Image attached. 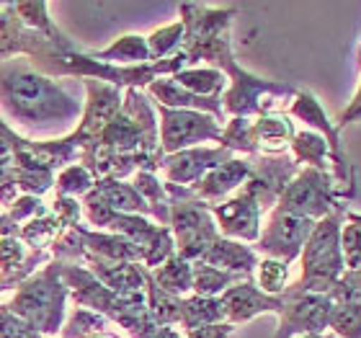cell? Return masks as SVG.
Instances as JSON below:
<instances>
[{
  "label": "cell",
  "instance_id": "1",
  "mask_svg": "<svg viewBox=\"0 0 361 338\" xmlns=\"http://www.w3.org/2000/svg\"><path fill=\"white\" fill-rule=\"evenodd\" d=\"M85 106L62 90L52 78L34 70L26 57L0 62V119L18 135L70 124L75 129Z\"/></svg>",
  "mask_w": 361,
  "mask_h": 338
},
{
  "label": "cell",
  "instance_id": "2",
  "mask_svg": "<svg viewBox=\"0 0 361 338\" xmlns=\"http://www.w3.org/2000/svg\"><path fill=\"white\" fill-rule=\"evenodd\" d=\"M343 219H346V210H338L317 222L310 241L302 248V277L289 289L331 294L338 286L341 277L346 274L343 246H341Z\"/></svg>",
  "mask_w": 361,
  "mask_h": 338
},
{
  "label": "cell",
  "instance_id": "3",
  "mask_svg": "<svg viewBox=\"0 0 361 338\" xmlns=\"http://www.w3.org/2000/svg\"><path fill=\"white\" fill-rule=\"evenodd\" d=\"M68 297L70 289L60 277V263L52 258L44 269H39L21 286H16V292L11 294L6 305L29 328H34L42 336H54L62 331Z\"/></svg>",
  "mask_w": 361,
  "mask_h": 338
},
{
  "label": "cell",
  "instance_id": "4",
  "mask_svg": "<svg viewBox=\"0 0 361 338\" xmlns=\"http://www.w3.org/2000/svg\"><path fill=\"white\" fill-rule=\"evenodd\" d=\"M171 233L176 253L186 261H202L204 253L219 241V230L212 215V207L196 199L194 194L171 199Z\"/></svg>",
  "mask_w": 361,
  "mask_h": 338
},
{
  "label": "cell",
  "instance_id": "5",
  "mask_svg": "<svg viewBox=\"0 0 361 338\" xmlns=\"http://www.w3.org/2000/svg\"><path fill=\"white\" fill-rule=\"evenodd\" d=\"M338 186L333 181L331 171H320V168H302L294 181L284 188L281 199L276 202L274 210L289 212V215H300L320 222L323 217L333 215L338 210H346L338 202Z\"/></svg>",
  "mask_w": 361,
  "mask_h": 338
},
{
  "label": "cell",
  "instance_id": "6",
  "mask_svg": "<svg viewBox=\"0 0 361 338\" xmlns=\"http://www.w3.org/2000/svg\"><path fill=\"white\" fill-rule=\"evenodd\" d=\"M286 116H294L300 119L302 124H307L310 129H317L328 137L331 143V152H333V181L338 186V196L341 199H351L356 194V173L354 166L348 163L346 150H343V143H341L338 127H333L328 116H325L323 106L317 104V98L307 90H300L297 96L292 98V104L286 109Z\"/></svg>",
  "mask_w": 361,
  "mask_h": 338
},
{
  "label": "cell",
  "instance_id": "7",
  "mask_svg": "<svg viewBox=\"0 0 361 338\" xmlns=\"http://www.w3.org/2000/svg\"><path fill=\"white\" fill-rule=\"evenodd\" d=\"M160 114V150L163 155H173L180 150L199 147V143H219L222 124L212 114L180 111L158 106Z\"/></svg>",
  "mask_w": 361,
  "mask_h": 338
},
{
  "label": "cell",
  "instance_id": "8",
  "mask_svg": "<svg viewBox=\"0 0 361 338\" xmlns=\"http://www.w3.org/2000/svg\"><path fill=\"white\" fill-rule=\"evenodd\" d=\"M315 225L317 222L310 217L271 210L269 219L261 227V235L256 241V253H264V258L292 263L297 255H302V248L310 241Z\"/></svg>",
  "mask_w": 361,
  "mask_h": 338
},
{
  "label": "cell",
  "instance_id": "9",
  "mask_svg": "<svg viewBox=\"0 0 361 338\" xmlns=\"http://www.w3.org/2000/svg\"><path fill=\"white\" fill-rule=\"evenodd\" d=\"M281 323H279L276 338H294L305 333H323L331 328V313L336 302L331 294H312V292H294L286 286Z\"/></svg>",
  "mask_w": 361,
  "mask_h": 338
},
{
  "label": "cell",
  "instance_id": "10",
  "mask_svg": "<svg viewBox=\"0 0 361 338\" xmlns=\"http://www.w3.org/2000/svg\"><path fill=\"white\" fill-rule=\"evenodd\" d=\"M250 160H253V173L240 191L253 196L258 207L269 212L276 207L284 188L292 183L294 176L302 171V166L286 152L284 155H253Z\"/></svg>",
  "mask_w": 361,
  "mask_h": 338
},
{
  "label": "cell",
  "instance_id": "11",
  "mask_svg": "<svg viewBox=\"0 0 361 338\" xmlns=\"http://www.w3.org/2000/svg\"><path fill=\"white\" fill-rule=\"evenodd\" d=\"M83 83L88 90V101H85L83 116L78 121V127L68 135L80 150H85L88 145H93L104 135V129L111 124V119L119 114L121 104H124V93L116 85L101 83V80H83Z\"/></svg>",
  "mask_w": 361,
  "mask_h": 338
},
{
  "label": "cell",
  "instance_id": "12",
  "mask_svg": "<svg viewBox=\"0 0 361 338\" xmlns=\"http://www.w3.org/2000/svg\"><path fill=\"white\" fill-rule=\"evenodd\" d=\"M235 152H230L227 147L217 145V147H191V150H180L173 155H163L160 160V173L166 176V183L173 186L191 188L207 176L209 171H214L217 166L233 160Z\"/></svg>",
  "mask_w": 361,
  "mask_h": 338
},
{
  "label": "cell",
  "instance_id": "13",
  "mask_svg": "<svg viewBox=\"0 0 361 338\" xmlns=\"http://www.w3.org/2000/svg\"><path fill=\"white\" fill-rule=\"evenodd\" d=\"M212 215H214V222H217V230L222 238L240 243H256L258 235H261V215H264V210L245 191H238L222 204H214Z\"/></svg>",
  "mask_w": 361,
  "mask_h": 338
},
{
  "label": "cell",
  "instance_id": "14",
  "mask_svg": "<svg viewBox=\"0 0 361 338\" xmlns=\"http://www.w3.org/2000/svg\"><path fill=\"white\" fill-rule=\"evenodd\" d=\"M222 310H225V320L230 325H240L253 320L256 315H264V313H276L281 315L284 310V297H271V294H264L256 286L253 279H245L240 284L230 286L222 297Z\"/></svg>",
  "mask_w": 361,
  "mask_h": 338
},
{
  "label": "cell",
  "instance_id": "15",
  "mask_svg": "<svg viewBox=\"0 0 361 338\" xmlns=\"http://www.w3.org/2000/svg\"><path fill=\"white\" fill-rule=\"evenodd\" d=\"M250 173H253V160L233 158L207 173L196 186H191V194L202 199L204 204L214 207V204H222L225 199L238 194L245 186V181L250 179Z\"/></svg>",
  "mask_w": 361,
  "mask_h": 338
},
{
  "label": "cell",
  "instance_id": "16",
  "mask_svg": "<svg viewBox=\"0 0 361 338\" xmlns=\"http://www.w3.org/2000/svg\"><path fill=\"white\" fill-rule=\"evenodd\" d=\"M147 93L155 98V104L158 106H166V109H180V111L212 114L219 124L225 121L222 98H199V96H194V93H188V90L180 88L173 78H158L155 83L147 85Z\"/></svg>",
  "mask_w": 361,
  "mask_h": 338
},
{
  "label": "cell",
  "instance_id": "17",
  "mask_svg": "<svg viewBox=\"0 0 361 338\" xmlns=\"http://www.w3.org/2000/svg\"><path fill=\"white\" fill-rule=\"evenodd\" d=\"M258 261H261L258 253L253 248H248L245 243L230 241V238H222V235H219V241L202 258V263H207V266L230 271V274H240V277H248V279L256 274Z\"/></svg>",
  "mask_w": 361,
  "mask_h": 338
},
{
  "label": "cell",
  "instance_id": "18",
  "mask_svg": "<svg viewBox=\"0 0 361 338\" xmlns=\"http://www.w3.org/2000/svg\"><path fill=\"white\" fill-rule=\"evenodd\" d=\"M294 124L284 111L253 119V145L258 155H284L294 140Z\"/></svg>",
  "mask_w": 361,
  "mask_h": 338
},
{
  "label": "cell",
  "instance_id": "19",
  "mask_svg": "<svg viewBox=\"0 0 361 338\" xmlns=\"http://www.w3.org/2000/svg\"><path fill=\"white\" fill-rule=\"evenodd\" d=\"M289 150H292V158L297 160L300 166L331 171V176H333L331 143H328V137H325L323 132H317V129H297L292 145H289Z\"/></svg>",
  "mask_w": 361,
  "mask_h": 338
},
{
  "label": "cell",
  "instance_id": "20",
  "mask_svg": "<svg viewBox=\"0 0 361 338\" xmlns=\"http://www.w3.org/2000/svg\"><path fill=\"white\" fill-rule=\"evenodd\" d=\"M96 60L109 62V65H119V68H135V65H150V47H147V37L140 34H124L114 44L106 49H96L90 52Z\"/></svg>",
  "mask_w": 361,
  "mask_h": 338
},
{
  "label": "cell",
  "instance_id": "21",
  "mask_svg": "<svg viewBox=\"0 0 361 338\" xmlns=\"http://www.w3.org/2000/svg\"><path fill=\"white\" fill-rule=\"evenodd\" d=\"M93 191H96V194L116 212H124V215H140V217L150 215L147 202L140 196V191H137L132 183H124V181H116V179H98Z\"/></svg>",
  "mask_w": 361,
  "mask_h": 338
},
{
  "label": "cell",
  "instance_id": "22",
  "mask_svg": "<svg viewBox=\"0 0 361 338\" xmlns=\"http://www.w3.org/2000/svg\"><path fill=\"white\" fill-rule=\"evenodd\" d=\"M214 323H227L219 297H199V294L183 297V302H180V325H178L180 333H191L196 328L214 325Z\"/></svg>",
  "mask_w": 361,
  "mask_h": 338
},
{
  "label": "cell",
  "instance_id": "23",
  "mask_svg": "<svg viewBox=\"0 0 361 338\" xmlns=\"http://www.w3.org/2000/svg\"><path fill=\"white\" fill-rule=\"evenodd\" d=\"M147 271H150V279L160 289H166V292L176 294V297H183L194 286V266H191V261L180 258L178 253L171 255L166 263H160L158 269Z\"/></svg>",
  "mask_w": 361,
  "mask_h": 338
},
{
  "label": "cell",
  "instance_id": "24",
  "mask_svg": "<svg viewBox=\"0 0 361 338\" xmlns=\"http://www.w3.org/2000/svg\"><path fill=\"white\" fill-rule=\"evenodd\" d=\"M145 294H147V313H150L152 323L158 325V328H166V325L176 328V325H180V302H183V297H176V294L160 289L150 279V271H147Z\"/></svg>",
  "mask_w": 361,
  "mask_h": 338
},
{
  "label": "cell",
  "instance_id": "25",
  "mask_svg": "<svg viewBox=\"0 0 361 338\" xmlns=\"http://www.w3.org/2000/svg\"><path fill=\"white\" fill-rule=\"evenodd\" d=\"M191 266H194V286H191V292L199 294V297H222L230 286L240 284V282L248 279L240 277V274H230V271L207 266L202 261H194Z\"/></svg>",
  "mask_w": 361,
  "mask_h": 338
},
{
  "label": "cell",
  "instance_id": "26",
  "mask_svg": "<svg viewBox=\"0 0 361 338\" xmlns=\"http://www.w3.org/2000/svg\"><path fill=\"white\" fill-rule=\"evenodd\" d=\"M171 78L183 90L199 98H219V93L225 90V73L214 68H186Z\"/></svg>",
  "mask_w": 361,
  "mask_h": 338
},
{
  "label": "cell",
  "instance_id": "27",
  "mask_svg": "<svg viewBox=\"0 0 361 338\" xmlns=\"http://www.w3.org/2000/svg\"><path fill=\"white\" fill-rule=\"evenodd\" d=\"M183 37H186V29H183V21L168 23V26H160L147 37V47H150V62H160L166 57H173L176 52H180L183 47Z\"/></svg>",
  "mask_w": 361,
  "mask_h": 338
},
{
  "label": "cell",
  "instance_id": "28",
  "mask_svg": "<svg viewBox=\"0 0 361 338\" xmlns=\"http://www.w3.org/2000/svg\"><path fill=\"white\" fill-rule=\"evenodd\" d=\"M256 286L264 294L281 297L289 286V263L276 258H261L256 266Z\"/></svg>",
  "mask_w": 361,
  "mask_h": 338
},
{
  "label": "cell",
  "instance_id": "29",
  "mask_svg": "<svg viewBox=\"0 0 361 338\" xmlns=\"http://www.w3.org/2000/svg\"><path fill=\"white\" fill-rule=\"evenodd\" d=\"M93 186H96V176L80 163L57 171V179H54V191L60 196H73V199L90 194Z\"/></svg>",
  "mask_w": 361,
  "mask_h": 338
},
{
  "label": "cell",
  "instance_id": "30",
  "mask_svg": "<svg viewBox=\"0 0 361 338\" xmlns=\"http://www.w3.org/2000/svg\"><path fill=\"white\" fill-rule=\"evenodd\" d=\"M106 331H109V318H104L101 313H93L88 308H75L68 325L62 328L60 338H93Z\"/></svg>",
  "mask_w": 361,
  "mask_h": 338
},
{
  "label": "cell",
  "instance_id": "31",
  "mask_svg": "<svg viewBox=\"0 0 361 338\" xmlns=\"http://www.w3.org/2000/svg\"><path fill=\"white\" fill-rule=\"evenodd\" d=\"M331 328L338 338H361V300L333 305Z\"/></svg>",
  "mask_w": 361,
  "mask_h": 338
},
{
  "label": "cell",
  "instance_id": "32",
  "mask_svg": "<svg viewBox=\"0 0 361 338\" xmlns=\"http://www.w3.org/2000/svg\"><path fill=\"white\" fill-rule=\"evenodd\" d=\"M16 13L29 31L44 34V37H57L60 29L49 18V3H16Z\"/></svg>",
  "mask_w": 361,
  "mask_h": 338
},
{
  "label": "cell",
  "instance_id": "33",
  "mask_svg": "<svg viewBox=\"0 0 361 338\" xmlns=\"http://www.w3.org/2000/svg\"><path fill=\"white\" fill-rule=\"evenodd\" d=\"M0 338H42V333L29 328L21 318L8 310L6 302H0Z\"/></svg>",
  "mask_w": 361,
  "mask_h": 338
},
{
  "label": "cell",
  "instance_id": "34",
  "mask_svg": "<svg viewBox=\"0 0 361 338\" xmlns=\"http://www.w3.org/2000/svg\"><path fill=\"white\" fill-rule=\"evenodd\" d=\"M235 331V325L230 323H214V325H204V328H196L191 333H183V338H230Z\"/></svg>",
  "mask_w": 361,
  "mask_h": 338
},
{
  "label": "cell",
  "instance_id": "35",
  "mask_svg": "<svg viewBox=\"0 0 361 338\" xmlns=\"http://www.w3.org/2000/svg\"><path fill=\"white\" fill-rule=\"evenodd\" d=\"M356 119H361V88L354 96V101H351V106L346 109V114L341 116L338 127H346V124H351V121H356Z\"/></svg>",
  "mask_w": 361,
  "mask_h": 338
},
{
  "label": "cell",
  "instance_id": "36",
  "mask_svg": "<svg viewBox=\"0 0 361 338\" xmlns=\"http://www.w3.org/2000/svg\"><path fill=\"white\" fill-rule=\"evenodd\" d=\"M155 338H183V333H180L178 328H171V325H166V328H160V331L155 333Z\"/></svg>",
  "mask_w": 361,
  "mask_h": 338
},
{
  "label": "cell",
  "instance_id": "37",
  "mask_svg": "<svg viewBox=\"0 0 361 338\" xmlns=\"http://www.w3.org/2000/svg\"><path fill=\"white\" fill-rule=\"evenodd\" d=\"M346 219H348V222H354L356 227H361V215H354V212H346Z\"/></svg>",
  "mask_w": 361,
  "mask_h": 338
},
{
  "label": "cell",
  "instance_id": "38",
  "mask_svg": "<svg viewBox=\"0 0 361 338\" xmlns=\"http://www.w3.org/2000/svg\"><path fill=\"white\" fill-rule=\"evenodd\" d=\"M294 338H338V336H323V333H305V336H294Z\"/></svg>",
  "mask_w": 361,
  "mask_h": 338
},
{
  "label": "cell",
  "instance_id": "39",
  "mask_svg": "<svg viewBox=\"0 0 361 338\" xmlns=\"http://www.w3.org/2000/svg\"><path fill=\"white\" fill-rule=\"evenodd\" d=\"M93 338H121V336H116V333H111V331H106V333H98V336H93Z\"/></svg>",
  "mask_w": 361,
  "mask_h": 338
}]
</instances>
